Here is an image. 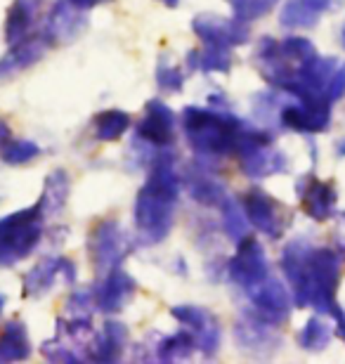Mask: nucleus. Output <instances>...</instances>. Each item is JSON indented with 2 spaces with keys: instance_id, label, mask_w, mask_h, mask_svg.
Segmentation results:
<instances>
[{
  "instance_id": "obj_1",
  "label": "nucleus",
  "mask_w": 345,
  "mask_h": 364,
  "mask_svg": "<svg viewBox=\"0 0 345 364\" xmlns=\"http://www.w3.org/2000/svg\"><path fill=\"white\" fill-rule=\"evenodd\" d=\"M282 270L300 308H317L331 315L336 308V289L341 277V258L331 249H314L303 239L286 244Z\"/></svg>"
},
{
  "instance_id": "obj_2",
  "label": "nucleus",
  "mask_w": 345,
  "mask_h": 364,
  "mask_svg": "<svg viewBox=\"0 0 345 364\" xmlns=\"http://www.w3.org/2000/svg\"><path fill=\"white\" fill-rule=\"evenodd\" d=\"M180 196V180L171 154L152 161L149 178L135 199V228L144 244H159L173 228V210Z\"/></svg>"
},
{
  "instance_id": "obj_3",
  "label": "nucleus",
  "mask_w": 345,
  "mask_h": 364,
  "mask_svg": "<svg viewBox=\"0 0 345 364\" xmlns=\"http://www.w3.org/2000/svg\"><path fill=\"white\" fill-rule=\"evenodd\" d=\"M182 126L192 149L201 156L237 154L241 130L246 128L234 114L203 107H187L182 114Z\"/></svg>"
},
{
  "instance_id": "obj_4",
  "label": "nucleus",
  "mask_w": 345,
  "mask_h": 364,
  "mask_svg": "<svg viewBox=\"0 0 345 364\" xmlns=\"http://www.w3.org/2000/svg\"><path fill=\"white\" fill-rule=\"evenodd\" d=\"M43 215L46 210L36 201L31 208L0 218V267H12L31 256L43 237Z\"/></svg>"
},
{
  "instance_id": "obj_5",
  "label": "nucleus",
  "mask_w": 345,
  "mask_h": 364,
  "mask_svg": "<svg viewBox=\"0 0 345 364\" xmlns=\"http://www.w3.org/2000/svg\"><path fill=\"white\" fill-rule=\"evenodd\" d=\"M227 274H230V279L244 291L253 289L255 284H260L265 277H270L265 251H262V246L255 242L251 235L239 242L237 253H234V258L227 263Z\"/></svg>"
},
{
  "instance_id": "obj_6",
  "label": "nucleus",
  "mask_w": 345,
  "mask_h": 364,
  "mask_svg": "<svg viewBox=\"0 0 345 364\" xmlns=\"http://www.w3.org/2000/svg\"><path fill=\"white\" fill-rule=\"evenodd\" d=\"M87 246H90V260L97 272H109L119 267L128 253L116 220H102L95 225L90 237H87Z\"/></svg>"
},
{
  "instance_id": "obj_7",
  "label": "nucleus",
  "mask_w": 345,
  "mask_h": 364,
  "mask_svg": "<svg viewBox=\"0 0 345 364\" xmlns=\"http://www.w3.org/2000/svg\"><path fill=\"white\" fill-rule=\"evenodd\" d=\"M171 315L178 319V322L185 326V329L192 331V336L196 338V346L199 350L213 358L220 348V341H223V329H220L218 317L213 315L211 310L199 308V305H178V308L171 310Z\"/></svg>"
},
{
  "instance_id": "obj_8",
  "label": "nucleus",
  "mask_w": 345,
  "mask_h": 364,
  "mask_svg": "<svg viewBox=\"0 0 345 364\" xmlns=\"http://www.w3.org/2000/svg\"><path fill=\"white\" fill-rule=\"evenodd\" d=\"M253 303V312L270 324H284L291 312V294L275 277H265L260 284L246 291Z\"/></svg>"
},
{
  "instance_id": "obj_9",
  "label": "nucleus",
  "mask_w": 345,
  "mask_h": 364,
  "mask_svg": "<svg viewBox=\"0 0 345 364\" xmlns=\"http://www.w3.org/2000/svg\"><path fill=\"white\" fill-rule=\"evenodd\" d=\"M241 206L246 210V218L251 228L262 232L270 239H277L284 232V206L275 201L262 189H248L241 196Z\"/></svg>"
},
{
  "instance_id": "obj_10",
  "label": "nucleus",
  "mask_w": 345,
  "mask_h": 364,
  "mask_svg": "<svg viewBox=\"0 0 345 364\" xmlns=\"http://www.w3.org/2000/svg\"><path fill=\"white\" fill-rule=\"evenodd\" d=\"M194 33L203 41V46H225L234 48L248 41V24L241 19H225L218 14H196L192 21Z\"/></svg>"
},
{
  "instance_id": "obj_11",
  "label": "nucleus",
  "mask_w": 345,
  "mask_h": 364,
  "mask_svg": "<svg viewBox=\"0 0 345 364\" xmlns=\"http://www.w3.org/2000/svg\"><path fill=\"white\" fill-rule=\"evenodd\" d=\"M279 121L298 133H322L331 123V102L327 100H298L279 112Z\"/></svg>"
},
{
  "instance_id": "obj_12",
  "label": "nucleus",
  "mask_w": 345,
  "mask_h": 364,
  "mask_svg": "<svg viewBox=\"0 0 345 364\" xmlns=\"http://www.w3.org/2000/svg\"><path fill=\"white\" fill-rule=\"evenodd\" d=\"M57 279L73 284L76 282V265L64 256L43 258L38 265L31 267V270L24 274V296H28V298L46 296L57 284Z\"/></svg>"
},
{
  "instance_id": "obj_13",
  "label": "nucleus",
  "mask_w": 345,
  "mask_h": 364,
  "mask_svg": "<svg viewBox=\"0 0 345 364\" xmlns=\"http://www.w3.org/2000/svg\"><path fill=\"white\" fill-rule=\"evenodd\" d=\"M137 137L152 147H168L173 142L175 135V116L173 109L166 107L161 100H152L147 102L144 116L142 121L137 123L135 128Z\"/></svg>"
},
{
  "instance_id": "obj_14",
  "label": "nucleus",
  "mask_w": 345,
  "mask_h": 364,
  "mask_svg": "<svg viewBox=\"0 0 345 364\" xmlns=\"http://www.w3.org/2000/svg\"><path fill=\"white\" fill-rule=\"evenodd\" d=\"M85 26H87V19L83 10H78L71 0H57L46 19L43 33H46L48 41L55 46V43L76 41L78 36L85 31Z\"/></svg>"
},
{
  "instance_id": "obj_15",
  "label": "nucleus",
  "mask_w": 345,
  "mask_h": 364,
  "mask_svg": "<svg viewBox=\"0 0 345 364\" xmlns=\"http://www.w3.org/2000/svg\"><path fill=\"white\" fill-rule=\"evenodd\" d=\"M234 336L241 350L258 355V358H267L272 355L279 346V338L275 333V324L265 322L262 317H258L255 312L246 315L241 322L234 326Z\"/></svg>"
},
{
  "instance_id": "obj_16",
  "label": "nucleus",
  "mask_w": 345,
  "mask_h": 364,
  "mask_svg": "<svg viewBox=\"0 0 345 364\" xmlns=\"http://www.w3.org/2000/svg\"><path fill=\"white\" fill-rule=\"evenodd\" d=\"M50 46H53V43L48 41L46 33H36V36L31 33L28 38L14 43L3 55V60H0V83L10 81L12 76L21 74V71L28 67H33V64L48 53Z\"/></svg>"
},
{
  "instance_id": "obj_17",
  "label": "nucleus",
  "mask_w": 345,
  "mask_h": 364,
  "mask_svg": "<svg viewBox=\"0 0 345 364\" xmlns=\"http://www.w3.org/2000/svg\"><path fill=\"white\" fill-rule=\"evenodd\" d=\"M133 294H135V279L126 270H121V267H114L97 284V289L92 291V298L95 305L102 312H119L126 308Z\"/></svg>"
},
{
  "instance_id": "obj_18",
  "label": "nucleus",
  "mask_w": 345,
  "mask_h": 364,
  "mask_svg": "<svg viewBox=\"0 0 345 364\" xmlns=\"http://www.w3.org/2000/svg\"><path fill=\"white\" fill-rule=\"evenodd\" d=\"M46 5L48 0H14L5 17V41L14 46V43L28 38L36 24H38Z\"/></svg>"
},
{
  "instance_id": "obj_19",
  "label": "nucleus",
  "mask_w": 345,
  "mask_h": 364,
  "mask_svg": "<svg viewBox=\"0 0 345 364\" xmlns=\"http://www.w3.org/2000/svg\"><path fill=\"white\" fill-rule=\"evenodd\" d=\"M298 196L305 213L314 220H329L336 210V189L324 180L307 176L298 182Z\"/></svg>"
},
{
  "instance_id": "obj_20",
  "label": "nucleus",
  "mask_w": 345,
  "mask_h": 364,
  "mask_svg": "<svg viewBox=\"0 0 345 364\" xmlns=\"http://www.w3.org/2000/svg\"><path fill=\"white\" fill-rule=\"evenodd\" d=\"M128 343V329L121 322H107L105 329L92 341L90 355L87 358L95 362H119L126 353Z\"/></svg>"
},
{
  "instance_id": "obj_21",
  "label": "nucleus",
  "mask_w": 345,
  "mask_h": 364,
  "mask_svg": "<svg viewBox=\"0 0 345 364\" xmlns=\"http://www.w3.org/2000/svg\"><path fill=\"white\" fill-rule=\"evenodd\" d=\"M331 0H289L282 7V24L286 28H307L314 26L322 12L329 10Z\"/></svg>"
},
{
  "instance_id": "obj_22",
  "label": "nucleus",
  "mask_w": 345,
  "mask_h": 364,
  "mask_svg": "<svg viewBox=\"0 0 345 364\" xmlns=\"http://www.w3.org/2000/svg\"><path fill=\"white\" fill-rule=\"evenodd\" d=\"M31 358V341L24 322L12 319L0 333V362H21Z\"/></svg>"
},
{
  "instance_id": "obj_23",
  "label": "nucleus",
  "mask_w": 345,
  "mask_h": 364,
  "mask_svg": "<svg viewBox=\"0 0 345 364\" xmlns=\"http://www.w3.org/2000/svg\"><path fill=\"white\" fill-rule=\"evenodd\" d=\"M196 338L192 336V331L182 326V331L173 333V336H166L156 348V360L159 362H180V360H189L196 350Z\"/></svg>"
},
{
  "instance_id": "obj_24",
  "label": "nucleus",
  "mask_w": 345,
  "mask_h": 364,
  "mask_svg": "<svg viewBox=\"0 0 345 364\" xmlns=\"http://www.w3.org/2000/svg\"><path fill=\"white\" fill-rule=\"evenodd\" d=\"M187 189L196 201L203 206H218L225 199V187L216 178H211L206 171H194L187 178Z\"/></svg>"
},
{
  "instance_id": "obj_25",
  "label": "nucleus",
  "mask_w": 345,
  "mask_h": 364,
  "mask_svg": "<svg viewBox=\"0 0 345 364\" xmlns=\"http://www.w3.org/2000/svg\"><path fill=\"white\" fill-rule=\"evenodd\" d=\"M69 199V178L64 171H55L50 173L48 180H46V187H43V194H41V206L43 210L48 213H60L64 208V203Z\"/></svg>"
},
{
  "instance_id": "obj_26",
  "label": "nucleus",
  "mask_w": 345,
  "mask_h": 364,
  "mask_svg": "<svg viewBox=\"0 0 345 364\" xmlns=\"http://www.w3.org/2000/svg\"><path fill=\"white\" fill-rule=\"evenodd\" d=\"M95 137L102 142H114L119 140L121 135H126V130L130 128V116L121 109H109V112H102L95 116Z\"/></svg>"
},
{
  "instance_id": "obj_27",
  "label": "nucleus",
  "mask_w": 345,
  "mask_h": 364,
  "mask_svg": "<svg viewBox=\"0 0 345 364\" xmlns=\"http://www.w3.org/2000/svg\"><path fill=\"white\" fill-rule=\"evenodd\" d=\"M189 64L201 71H220V74H227L232 67V48H225V46H206L203 53H189Z\"/></svg>"
},
{
  "instance_id": "obj_28",
  "label": "nucleus",
  "mask_w": 345,
  "mask_h": 364,
  "mask_svg": "<svg viewBox=\"0 0 345 364\" xmlns=\"http://www.w3.org/2000/svg\"><path fill=\"white\" fill-rule=\"evenodd\" d=\"M220 208H223V225H225L227 237L239 244L241 239L248 237V228H251L244 206H241L239 201L230 199V196H225L223 203H220Z\"/></svg>"
},
{
  "instance_id": "obj_29",
  "label": "nucleus",
  "mask_w": 345,
  "mask_h": 364,
  "mask_svg": "<svg viewBox=\"0 0 345 364\" xmlns=\"http://www.w3.org/2000/svg\"><path fill=\"white\" fill-rule=\"evenodd\" d=\"M331 341V324H327L324 319L319 317H312L307 319L303 331L298 333V343L303 350H310V353H319L324 350Z\"/></svg>"
},
{
  "instance_id": "obj_30",
  "label": "nucleus",
  "mask_w": 345,
  "mask_h": 364,
  "mask_svg": "<svg viewBox=\"0 0 345 364\" xmlns=\"http://www.w3.org/2000/svg\"><path fill=\"white\" fill-rule=\"evenodd\" d=\"M41 154V147L31 140H7L0 147V159L10 166H24Z\"/></svg>"
},
{
  "instance_id": "obj_31",
  "label": "nucleus",
  "mask_w": 345,
  "mask_h": 364,
  "mask_svg": "<svg viewBox=\"0 0 345 364\" xmlns=\"http://www.w3.org/2000/svg\"><path fill=\"white\" fill-rule=\"evenodd\" d=\"M277 3H279V0H230L234 17L246 21V24H251V21L265 17L267 12L275 10Z\"/></svg>"
},
{
  "instance_id": "obj_32",
  "label": "nucleus",
  "mask_w": 345,
  "mask_h": 364,
  "mask_svg": "<svg viewBox=\"0 0 345 364\" xmlns=\"http://www.w3.org/2000/svg\"><path fill=\"white\" fill-rule=\"evenodd\" d=\"M185 71H182L180 67H175L173 62L168 60H161L159 62V69H156V83L161 90L166 92H180L182 85H185Z\"/></svg>"
},
{
  "instance_id": "obj_33",
  "label": "nucleus",
  "mask_w": 345,
  "mask_h": 364,
  "mask_svg": "<svg viewBox=\"0 0 345 364\" xmlns=\"http://www.w3.org/2000/svg\"><path fill=\"white\" fill-rule=\"evenodd\" d=\"M331 317H334V322H336V329H339V333L345 341V310H341L339 305H336L334 312H331Z\"/></svg>"
},
{
  "instance_id": "obj_34",
  "label": "nucleus",
  "mask_w": 345,
  "mask_h": 364,
  "mask_svg": "<svg viewBox=\"0 0 345 364\" xmlns=\"http://www.w3.org/2000/svg\"><path fill=\"white\" fill-rule=\"evenodd\" d=\"M73 5L78 7V10H83V12H87V10H92V7H97V5H105V3H112V0H71Z\"/></svg>"
},
{
  "instance_id": "obj_35",
  "label": "nucleus",
  "mask_w": 345,
  "mask_h": 364,
  "mask_svg": "<svg viewBox=\"0 0 345 364\" xmlns=\"http://www.w3.org/2000/svg\"><path fill=\"white\" fill-rule=\"evenodd\" d=\"M12 133H10V126H7V123L0 119V147H3V144L7 142V140H12L10 137Z\"/></svg>"
},
{
  "instance_id": "obj_36",
  "label": "nucleus",
  "mask_w": 345,
  "mask_h": 364,
  "mask_svg": "<svg viewBox=\"0 0 345 364\" xmlns=\"http://www.w3.org/2000/svg\"><path fill=\"white\" fill-rule=\"evenodd\" d=\"M161 3H166L168 7H175V5H178V3H180V0H161Z\"/></svg>"
},
{
  "instance_id": "obj_37",
  "label": "nucleus",
  "mask_w": 345,
  "mask_h": 364,
  "mask_svg": "<svg viewBox=\"0 0 345 364\" xmlns=\"http://www.w3.org/2000/svg\"><path fill=\"white\" fill-rule=\"evenodd\" d=\"M3 308H5V296L0 294V315H3Z\"/></svg>"
},
{
  "instance_id": "obj_38",
  "label": "nucleus",
  "mask_w": 345,
  "mask_h": 364,
  "mask_svg": "<svg viewBox=\"0 0 345 364\" xmlns=\"http://www.w3.org/2000/svg\"><path fill=\"white\" fill-rule=\"evenodd\" d=\"M341 43H343V48H345V24H343V28H341Z\"/></svg>"
}]
</instances>
